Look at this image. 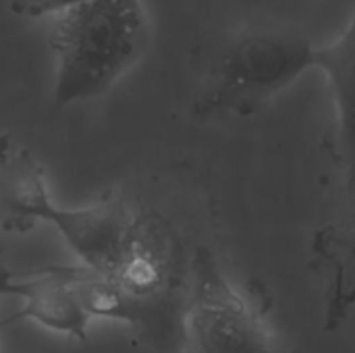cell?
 Listing matches in <instances>:
<instances>
[{
	"label": "cell",
	"instance_id": "3957f363",
	"mask_svg": "<svg viewBox=\"0 0 355 353\" xmlns=\"http://www.w3.org/2000/svg\"><path fill=\"white\" fill-rule=\"evenodd\" d=\"M189 272L184 353H281L262 318L232 287L210 249H196Z\"/></svg>",
	"mask_w": 355,
	"mask_h": 353
},
{
	"label": "cell",
	"instance_id": "6da1fadb",
	"mask_svg": "<svg viewBox=\"0 0 355 353\" xmlns=\"http://www.w3.org/2000/svg\"><path fill=\"white\" fill-rule=\"evenodd\" d=\"M144 31L141 0H82L62 10L49 35L54 106L62 109L106 93L142 54Z\"/></svg>",
	"mask_w": 355,
	"mask_h": 353
},
{
	"label": "cell",
	"instance_id": "7a4b0ae2",
	"mask_svg": "<svg viewBox=\"0 0 355 353\" xmlns=\"http://www.w3.org/2000/svg\"><path fill=\"white\" fill-rule=\"evenodd\" d=\"M318 47L290 31L253 30L229 42L211 61L193 99L198 120L246 118L315 68Z\"/></svg>",
	"mask_w": 355,
	"mask_h": 353
},
{
	"label": "cell",
	"instance_id": "52a82bcc",
	"mask_svg": "<svg viewBox=\"0 0 355 353\" xmlns=\"http://www.w3.org/2000/svg\"><path fill=\"white\" fill-rule=\"evenodd\" d=\"M354 51V23H350L345 33L336 38L333 44L318 47V61H315V68L321 69L328 78L329 89L338 107L340 121L347 127L350 125V113H352Z\"/></svg>",
	"mask_w": 355,
	"mask_h": 353
},
{
	"label": "cell",
	"instance_id": "9c48e42d",
	"mask_svg": "<svg viewBox=\"0 0 355 353\" xmlns=\"http://www.w3.org/2000/svg\"><path fill=\"white\" fill-rule=\"evenodd\" d=\"M14 280V273L7 269L6 263L0 260V298L10 296V284Z\"/></svg>",
	"mask_w": 355,
	"mask_h": 353
},
{
	"label": "cell",
	"instance_id": "8992f818",
	"mask_svg": "<svg viewBox=\"0 0 355 353\" xmlns=\"http://www.w3.org/2000/svg\"><path fill=\"white\" fill-rule=\"evenodd\" d=\"M51 197L44 170L28 149L0 158V228L26 234L38 225L40 204Z\"/></svg>",
	"mask_w": 355,
	"mask_h": 353
},
{
	"label": "cell",
	"instance_id": "ba28073f",
	"mask_svg": "<svg viewBox=\"0 0 355 353\" xmlns=\"http://www.w3.org/2000/svg\"><path fill=\"white\" fill-rule=\"evenodd\" d=\"M82 0H10V12L21 17H42L62 12Z\"/></svg>",
	"mask_w": 355,
	"mask_h": 353
},
{
	"label": "cell",
	"instance_id": "5b68a950",
	"mask_svg": "<svg viewBox=\"0 0 355 353\" xmlns=\"http://www.w3.org/2000/svg\"><path fill=\"white\" fill-rule=\"evenodd\" d=\"M10 296L24 300L19 311L2 324L31 318L44 327L85 341L90 317L69 286V266H51L26 280H12Z\"/></svg>",
	"mask_w": 355,
	"mask_h": 353
},
{
	"label": "cell",
	"instance_id": "30bf717a",
	"mask_svg": "<svg viewBox=\"0 0 355 353\" xmlns=\"http://www.w3.org/2000/svg\"><path fill=\"white\" fill-rule=\"evenodd\" d=\"M9 147H10V137L7 134H0V158L9 152Z\"/></svg>",
	"mask_w": 355,
	"mask_h": 353
},
{
	"label": "cell",
	"instance_id": "277c9868",
	"mask_svg": "<svg viewBox=\"0 0 355 353\" xmlns=\"http://www.w3.org/2000/svg\"><path fill=\"white\" fill-rule=\"evenodd\" d=\"M40 221L58 228L83 265L110 277L127 251L137 215L116 197L85 208H59L51 199Z\"/></svg>",
	"mask_w": 355,
	"mask_h": 353
}]
</instances>
